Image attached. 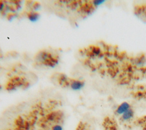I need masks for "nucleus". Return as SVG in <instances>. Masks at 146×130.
<instances>
[{
  "instance_id": "1",
  "label": "nucleus",
  "mask_w": 146,
  "mask_h": 130,
  "mask_svg": "<svg viewBox=\"0 0 146 130\" xmlns=\"http://www.w3.org/2000/svg\"><path fill=\"white\" fill-rule=\"evenodd\" d=\"M131 109V106L129 103L127 102H123L120 104L116 109V113L117 115H123L128 109Z\"/></svg>"
},
{
  "instance_id": "2",
  "label": "nucleus",
  "mask_w": 146,
  "mask_h": 130,
  "mask_svg": "<svg viewBox=\"0 0 146 130\" xmlns=\"http://www.w3.org/2000/svg\"><path fill=\"white\" fill-rule=\"evenodd\" d=\"M84 85V82L82 81L74 80L70 82V87L74 90H79L83 88Z\"/></svg>"
},
{
  "instance_id": "3",
  "label": "nucleus",
  "mask_w": 146,
  "mask_h": 130,
  "mask_svg": "<svg viewBox=\"0 0 146 130\" xmlns=\"http://www.w3.org/2000/svg\"><path fill=\"white\" fill-rule=\"evenodd\" d=\"M133 115L134 113L133 110L132 109H129L121 115V119L123 121H128L133 117Z\"/></svg>"
},
{
  "instance_id": "4",
  "label": "nucleus",
  "mask_w": 146,
  "mask_h": 130,
  "mask_svg": "<svg viewBox=\"0 0 146 130\" xmlns=\"http://www.w3.org/2000/svg\"><path fill=\"white\" fill-rule=\"evenodd\" d=\"M29 19L31 22L36 21L39 17V14L36 12H30L27 15Z\"/></svg>"
},
{
  "instance_id": "5",
  "label": "nucleus",
  "mask_w": 146,
  "mask_h": 130,
  "mask_svg": "<svg viewBox=\"0 0 146 130\" xmlns=\"http://www.w3.org/2000/svg\"><path fill=\"white\" fill-rule=\"evenodd\" d=\"M51 129L52 130H63L62 125H60L59 124H55V125H53Z\"/></svg>"
},
{
  "instance_id": "6",
  "label": "nucleus",
  "mask_w": 146,
  "mask_h": 130,
  "mask_svg": "<svg viewBox=\"0 0 146 130\" xmlns=\"http://www.w3.org/2000/svg\"><path fill=\"white\" fill-rule=\"evenodd\" d=\"M92 53L93 54H95L96 55H98L100 53V50L99 48H97V47H94L93 49H92Z\"/></svg>"
},
{
  "instance_id": "7",
  "label": "nucleus",
  "mask_w": 146,
  "mask_h": 130,
  "mask_svg": "<svg viewBox=\"0 0 146 130\" xmlns=\"http://www.w3.org/2000/svg\"><path fill=\"white\" fill-rule=\"evenodd\" d=\"M104 2H105V1H104V0H96V1H93V4L95 6H99V5L102 4L103 3H104Z\"/></svg>"
},
{
  "instance_id": "8",
  "label": "nucleus",
  "mask_w": 146,
  "mask_h": 130,
  "mask_svg": "<svg viewBox=\"0 0 146 130\" xmlns=\"http://www.w3.org/2000/svg\"><path fill=\"white\" fill-rule=\"evenodd\" d=\"M4 8V4L3 2H0V10H2Z\"/></svg>"
}]
</instances>
